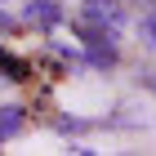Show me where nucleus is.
Returning <instances> with one entry per match:
<instances>
[{"label": "nucleus", "mask_w": 156, "mask_h": 156, "mask_svg": "<svg viewBox=\"0 0 156 156\" xmlns=\"http://www.w3.org/2000/svg\"><path fill=\"white\" fill-rule=\"evenodd\" d=\"M143 36H147V45L156 49V9H152V13H143Z\"/></svg>", "instance_id": "5"}, {"label": "nucleus", "mask_w": 156, "mask_h": 156, "mask_svg": "<svg viewBox=\"0 0 156 156\" xmlns=\"http://www.w3.org/2000/svg\"><path fill=\"white\" fill-rule=\"evenodd\" d=\"M27 18L40 23V27H58L62 23V9L54 5V0H31V5H27Z\"/></svg>", "instance_id": "3"}, {"label": "nucleus", "mask_w": 156, "mask_h": 156, "mask_svg": "<svg viewBox=\"0 0 156 156\" xmlns=\"http://www.w3.org/2000/svg\"><path fill=\"white\" fill-rule=\"evenodd\" d=\"M0 72H5V80H27V62L13 54H0Z\"/></svg>", "instance_id": "4"}, {"label": "nucleus", "mask_w": 156, "mask_h": 156, "mask_svg": "<svg viewBox=\"0 0 156 156\" xmlns=\"http://www.w3.org/2000/svg\"><path fill=\"white\" fill-rule=\"evenodd\" d=\"M80 18L94 23V27H107V31H116V27L125 23V13H120L116 0H85V5H80Z\"/></svg>", "instance_id": "1"}, {"label": "nucleus", "mask_w": 156, "mask_h": 156, "mask_svg": "<svg viewBox=\"0 0 156 156\" xmlns=\"http://www.w3.org/2000/svg\"><path fill=\"white\" fill-rule=\"evenodd\" d=\"M23 125H27V112L18 107V103L0 107V143H9L13 134H23Z\"/></svg>", "instance_id": "2"}]
</instances>
